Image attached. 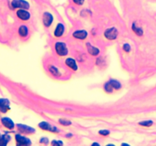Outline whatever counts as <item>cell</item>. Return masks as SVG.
Masks as SVG:
<instances>
[{"instance_id":"10","label":"cell","mask_w":156,"mask_h":146,"mask_svg":"<svg viewBox=\"0 0 156 146\" xmlns=\"http://www.w3.org/2000/svg\"><path fill=\"white\" fill-rule=\"evenodd\" d=\"M18 129L21 132V133H30V134L35 133L34 129H33L32 127H30V126H28L18 124Z\"/></svg>"},{"instance_id":"5","label":"cell","mask_w":156,"mask_h":146,"mask_svg":"<svg viewBox=\"0 0 156 146\" xmlns=\"http://www.w3.org/2000/svg\"><path fill=\"white\" fill-rule=\"evenodd\" d=\"M15 139L18 145H30L31 144L30 139H27L25 137L20 135H15Z\"/></svg>"},{"instance_id":"24","label":"cell","mask_w":156,"mask_h":146,"mask_svg":"<svg viewBox=\"0 0 156 146\" xmlns=\"http://www.w3.org/2000/svg\"><path fill=\"white\" fill-rule=\"evenodd\" d=\"M99 133L102 135H107L110 134V132L108 130H101V131H99Z\"/></svg>"},{"instance_id":"14","label":"cell","mask_w":156,"mask_h":146,"mask_svg":"<svg viewBox=\"0 0 156 146\" xmlns=\"http://www.w3.org/2000/svg\"><path fill=\"white\" fill-rule=\"evenodd\" d=\"M88 53L92 56H97L99 53V49L97 47H95L93 46H91V44H88Z\"/></svg>"},{"instance_id":"17","label":"cell","mask_w":156,"mask_h":146,"mask_svg":"<svg viewBox=\"0 0 156 146\" xmlns=\"http://www.w3.org/2000/svg\"><path fill=\"white\" fill-rule=\"evenodd\" d=\"M18 32L21 37H26L28 35V29L26 26L23 25V26L20 27Z\"/></svg>"},{"instance_id":"1","label":"cell","mask_w":156,"mask_h":146,"mask_svg":"<svg viewBox=\"0 0 156 146\" xmlns=\"http://www.w3.org/2000/svg\"><path fill=\"white\" fill-rule=\"evenodd\" d=\"M120 87H121V85L120 82H118L117 81H115V80H110V82H107L104 86L105 90L107 92H112L114 89H120Z\"/></svg>"},{"instance_id":"20","label":"cell","mask_w":156,"mask_h":146,"mask_svg":"<svg viewBox=\"0 0 156 146\" xmlns=\"http://www.w3.org/2000/svg\"><path fill=\"white\" fill-rule=\"evenodd\" d=\"M49 70H50V72L53 73L54 75H59V71H58V69H57L56 68L55 66H50L49 67Z\"/></svg>"},{"instance_id":"19","label":"cell","mask_w":156,"mask_h":146,"mask_svg":"<svg viewBox=\"0 0 156 146\" xmlns=\"http://www.w3.org/2000/svg\"><path fill=\"white\" fill-rule=\"evenodd\" d=\"M152 123H152V121H151V120H148V121L141 122V123H139V125L148 127V126H151L152 125Z\"/></svg>"},{"instance_id":"23","label":"cell","mask_w":156,"mask_h":146,"mask_svg":"<svg viewBox=\"0 0 156 146\" xmlns=\"http://www.w3.org/2000/svg\"><path fill=\"white\" fill-rule=\"evenodd\" d=\"M52 145H63V142H60V141L54 140L52 142Z\"/></svg>"},{"instance_id":"18","label":"cell","mask_w":156,"mask_h":146,"mask_svg":"<svg viewBox=\"0 0 156 146\" xmlns=\"http://www.w3.org/2000/svg\"><path fill=\"white\" fill-rule=\"evenodd\" d=\"M132 28H133V31H134L138 36H142V35H143V30H142V28H138L136 24H133V26H132Z\"/></svg>"},{"instance_id":"8","label":"cell","mask_w":156,"mask_h":146,"mask_svg":"<svg viewBox=\"0 0 156 146\" xmlns=\"http://www.w3.org/2000/svg\"><path fill=\"white\" fill-rule=\"evenodd\" d=\"M43 21L46 27H49L53 22V16L49 12H45L43 15Z\"/></svg>"},{"instance_id":"12","label":"cell","mask_w":156,"mask_h":146,"mask_svg":"<svg viewBox=\"0 0 156 146\" xmlns=\"http://www.w3.org/2000/svg\"><path fill=\"white\" fill-rule=\"evenodd\" d=\"M87 35H88L87 31H85V30H76V32H74V34H73V36H74L75 37L78 38V39H81V40L85 39Z\"/></svg>"},{"instance_id":"27","label":"cell","mask_w":156,"mask_h":146,"mask_svg":"<svg viewBox=\"0 0 156 146\" xmlns=\"http://www.w3.org/2000/svg\"><path fill=\"white\" fill-rule=\"evenodd\" d=\"M99 145V144H98V143H94V144H93V145Z\"/></svg>"},{"instance_id":"15","label":"cell","mask_w":156,"mask_h":146,"mask_svg":"<svg viewBox=\"0 0 156 146\" xmlns=\"http://www.w3.org/2000/svg\"><path fill=\"white\" fill-rule=\"evenodd\" d=\"M66 64L68 66V67H70L71 68H72L73 70H76L77 69V65L76 63V61L74 59L68 58L66 60Z\"/></svg>"},{"instance_id":"16","label":"cell","mask_w":156,"mask_h":146,"mask_svg":"<svg viewBox=\"0 0 156 146\" xmlns=\"http://www.w3.org/2000/svg\"><path fill=\"white\" fill-rule=\"evenodd\" d=\"M10 139V136L8 135H4L0 136V146L6 145Z\"/></svg>"},{"instance_id":"25","label":"cell","mask_w":156,"mask_h":146,"mask_svg":"<svg viewBox=\"0 0 156 146\" xmlns=\"http://www.w3.org/2000/svg\"><path fill=\"white\" fill-rule=\"evenodd\" d=\"M73 1L77 5H82L84 2V0H73Z\"/></svg>"},{"instance_id":"21","label":"cell","mask_w":156,"mask_h":146,"mask_svg":"<svg viewBox=\"0 0 156 146\" xmlns=\"http://www.w3.org/2000/svg\"><path fill=\"white\" fill-rule=\"evenodd\" d=\"M59 123H61V124H62V125H64V126L71 125V122L70 121H68V120H59Z\"/></svg>"},{"instance_id":"3","label":"cell","mask_w":156,"mask_h":146,"mask_svg":"<svg viewBox=\"0 0 156 146\" xmlns=\"http://www.w3.org/2000/svg\"><path fill=\"white\" fill-rule=\"evenodd\" d=\"M13 8H21L23 9H28L29 8V3L25 0H13L11 2Z\"/></svg>"},{"instance_id":"7","label":"cell","mask_w":156,"mask_h":146,"mask_svg":"<svg viewBox=\"0 0 156 146\" xmlns=\"http://www.w3.org/2000/svg\"><path fill=\"white\" fill-rule=\"evenodd\" d=\"M39 127L42 129L47 130V131L58 132V129H56V127H53V126H50L49 123H46V122H41L40 123H39Z\"/></svg>"},{"instance_id":"2","label":"cell","mask_w":156,"mask_h":146,"mask_svg":"<svg viewBox=\"0 0 156 146\" xmlns=\"http://www.w3.org/2000/svg\"><path fill=\"white\" fill-rule=\"evenodd\" d=\"M56 51L59 56H66L68 53L66 45L63 42H57L56 44Z\"/></svg>"},{"instance_id":"4","label":"cell","mask_w":156,"mask_h":146,"mask_svg":"<svg viewBox=\"0 0 156 146\" xmlns=\"http://www.w3.org/2000/svg\"><path fill=\"white\" fill-rule=\"evenodd\" d=\"M104 35L108 40H114L117 37L118 31L115 28H109L105 31Z\"/></svg>"},{"instance_id":"13","label":"cell","mask_w":156,"mask_h":146,"mask_svg":"<svg viewBox=\"0 0 156 146\" xmlns=\"http://www.w3.org/2000/svg\"><path fill=\"white\" fill-rule=\"evenodd\" d=\"M63 32H64V26H63V24H59L57 25L56 28L54 35L57 37H61L63 35Z\"/></svg>"},{"instance_id":"9","label":"cell","mask_w":156,"mask_h":146,"mask_svg":"<svg viewBox=\"0 0 156 146\" xmlns=\"http://www.w3.org/2000/svg\"><path fill=\"white\" fill-rule=\"evenodd\" d=\"M17 15L19 18H21V20H24V21H26V20H28L30 18V13L28 11H25L24 9L18 10L17 11Z\"/></svg>"},{"instance_id":"26","label":"cell","mask_w":156,"mask_h":146,"mask_svg":"<svg viewBox=\"0 0 156 146\" xmlns=\"http://www.w3.org/2000/svg\"><path fill=\"white\" fill-rule=\"evenodd\" d=\"M40 142H41V143H45V144H47V143H48V139H47V138H43V139H40Z\"/></svg>"},{"instance_id":"6","label":"cell","mask_w":156,"mask_h":146,"mask_svg":"<svg viewBox=\"0 0 156 146\" xmlns=\"http://www.w3.org/2000/svg\"><path fill=\"white\" fill-rule=\"evenodd\" d=\"M10 103L7 99H0V110L2 113L7 112L9 110Z\"/></svg>"},{"instance_id":"11","label":"cell","mask_w":156,"mask_h":146,"mask_svg":"<svg viewBox=\"0 0 156 146\" xmlns=\"http://www.w3.org/2000/svg\"><path fill=\"white\" fill-rule=\"evenodd\" d=\"M2 123L6 128L9 129H12L15 126V124H14L13 121L9 119V118L7 117H4L2 119Z\"/></svg>"},{"instance_id":"22","label":"cell","mask_w":156,"mask_h":146,"mask_svg":"<svg viewBox=\"0 0 156 146\" xmlns=\"http://www.w3.org/2000/svg\"><path fill=\"white\" fill-rule=\"evenodd\" d=\"M124 49L126 52H129L130 51L131 47H130V46H129L128 44H125L124 45Z\"/></svg>"}]
</instances>
